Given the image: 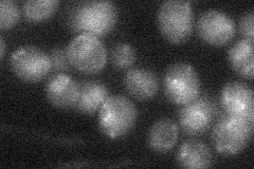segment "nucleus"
<instances>
[{
    "mask_svg": "<svg viewBox=\"0 0 254 169\" xmlns=\"http://www.w3.org/2000/svg\"><path fill=\"white\" fill-rule=\"evenodd\" d=\"M19 17V7L13 0H2L0 2V28L2 30L12 29Z\"/></svg>",
    "mask_w": 254,
    "mask_h": 169,
    "instance_id": "6ab92c4d",
    "label": "nucleus"
},
{
    "mask_svg": "<svg viewBox=\"0 0 254 169\" xmlns=\"http://www.w3.org/2000/svg\"><path fill=\"white\" fill-rule=\"evenodd\" d=\"M177 163L184 168H208L212 165V152L199 140H188L180 145L177 152Z\"/></svg>",
    "mask_w": 254,
    "mask_h": 169,
    "instance_id": "ddd939ff",
    "label": "nucleus"
},
{
    "mask_svg": "<svg viewBox=\"0 0 254 169\" xmlns=\"http://www.w3.org/2000/svg\"><path fill=\"white\" fill-rule=\"evenodd\" d=\"M50 60L52 68L55 71H67L72 67L68 57L67 49H64V48L53 49L50 53Z\"/></svg>",
    "mask_w": 254,
    "mask_h": 169,
    "instance_id": "aec40b11",
    "label": "nucleus"
},
{
    "mask_svg": "<svg viewBox=\"0 0 254 169\" xmlns=\"http://www.w3.org/2000/svg\"><path fill=\"white\" fill-rule=\"evenodd\" d=\"M158 27L161 34L173 44H181L192 34L194 13L192 4L185 0H168L158 10Z\"/></svg>",
    "mask_w": 254,
    "mask_h": 169,
    "instance_id": "20e7f679",
    "label": "nucleus"
},
{
    "mask_svg": "<svg viewBox=\"0 0 254 169\" xmlns=\"http://www.w3.org/2000/svg\"><path fill=\"white\" fill-rule=\"evenodd\" d=\"M108 96L109 92L104 84L98 80H87L79 85V96L75 107L82 113L93 114L100 110Z\"/></svg>",
    "mask_w": 254,
    "mask_h": 169,
    "instance_id": "4468645a",
    "label": "nucleus"
},
{
    "mask_svg": "<svg viewBox=\"0 0 254 169\" xmlns=\"http://www.w3.org/2000/svg\"><path fill=\"white\" fill-rule=\"evenodd\" d=\"M46 95L48 101L54 106L60 108L72 107L78 101L79 85L67 74H55L48 79Z\"/></svg>",
    "mask_w": 254,
    "mask_h": 169,
    "instance_id": "9b49d317",
    "label": "nucleus"
},
{
    "mask_svg": "<svg viewBox=\"0 0 254 169\" xmlns=\"http://www.w3.org/2000/svg\"><path fill=\"white\" fill-rule=\"evenodd\" d=\"M58 5V0H28L22 5V13L29 21H44L51 17Z\"/></svg>",
    "mask_w": 254,
    "mask_h": 169,
    "instance_id": "f3484780",
    "label": "nucleus"
},
{
    "mask_svg": "<svg viewBox=\"0 0 254 169\" xmlns=\"http://www.w3.org/2000/svg\"><path fill=\"white\" fill-rule=\"evenodd\" d=\"M199 36L212 46L226 45L235 35V23L224 12L209 10L200 15L197 21Z\"/></svg>",
    "mask_w": 254,
    "mask_h": 169,
    "instance_id": "6e6552de",
    "label": "nucleus"
},
{
    "mask_svg": "<svg viewBox=\"0 0 254 169\" xmlns=\"http://www.w3.org/2000/svg\"><path fill=\"white\" fill-rule=\"evenodd\" d=\"M254 46L248 39H241L230 48L229 62L233 70L241 76L252 79L254 75Z\"/></svg>",
    "mask_w": 254,
    "mask_h": 169,
    "instance_id": "dca6fc26",
    "label": "nucleus"
},
{
    "mask_svg": "<svg viewBox=\"0 0 254 169\" xmlns=\"http://www.w3.org/2000/svg\"><path fill=\"white\" fill-rule=\"evenodd\" d=\"M220 102L227 114L254 120V96L248 85L236 80L226 84Z\"/></svg>",
    "mask_w": 254,
    "mask_h": 169,
    "instance_id": "9d476101",
    "label": "nucleus"
},
{
    "mask_svg": "<svg viewBox=\"0 0 254 169\" xmlns=\"http://www.w3.org/2000/svg\"><path fill=\"white\" fill-rule=\"evenodd\" d=\"M136 50L132 46L126 43L118 44L111 51V61L117 69L125 70L130 68L136 61Z\"/></svg>",
    "mask_w": 254,
    "mask_h": 169,
    "instance_id": "a211bd4d",
    "label": "nucleus"
},
{
    "mask_svg": "<svg viewBox=\"0 0 254 169\" xmlns=\"http://www.w3.org/2000/svg\"><path fill=\"white\" fill-rule=\"evenodd\" d=\"M138 110L123 95H110L99 110V126L109 139H120L128 134L137 122Z\"/></svg>",
    "mask_w": 254,
    "mask_h": 169,
    "instance_id": "f03ea898",
    "label": "nucleus"
},
{
    "mask_svg": "<svg viewBox=\"0 0 254 169\" xmlns=\"http://www.w3.org/2000/svg\"><path fill=\"white\" fill-rule=\"evenodd\" d=\"M67 52L71 66L83 73H98L106 66L107 50L100 38L94 35H76L70 42Z\"/></svg>",
    "mask_w": 254,
    "mask_h": 169,
    "instance_id": "423d86ee",
    "label": "nucleus"
},
{
    "mask_svg": "<svg viewBox=\"0 0 254 169\" xmlns=\"http://www.w3.org/2000/svg\"><path fill=\"white\" fill-rule=\"evenodd\" d=\"M126 91L138 100H149L159 89V80L153 71L143 68L128 70L123 78Z\"/></svg>",
    "mask_w": 254,
    "mask_h": 169,
    "instance_id": "f8f14e48",
    "label": "nucleus"
},
{
    "mask_svg": "<svg viewBox=\"0 0 254 169\" xmlns=\"http://www.w3.org/2000/svg\"><path fill=\"white\" fill-rule=\"evenodd\" d=\"M14 73L26 82L35 83L45 78L52 68L50 56L34 46H21L11 56Z\"/></svg>",
    "mask_w": 254,
    "mask_h": 169,
    "instance_id": "0eeeda50",
    "label": "nucleus"
},
{
    "mask_svg": "<svg viewBox=\"0 0 254 169\" xmlns=\"http://www.w3.org/2000/svg\"><path fill=\"white\" fill-rule=\"evenodd\" d=\"M215 114L211 100L198 96L194 101L184 105L179 111V124L187 134L198 135L209 129Z\"/></svg>",
    "mask_w": 254,
    "mask_h": 169,
    "instance_id": "1a4fd4ad",
    "label": "nucleus"
},
{
    "mask_svg": "<svg viewBox=\"0 0 254 169\" xmlns=\"http://www.w3.org/2000/svg\"><path fill=\"white\" fill-rule=\"evenodd\" d=\"M254 120L230 114L221 116L213 128L214 147L224 156H235L246 148L252 134Z\"/></svg>",
    "mask_w": 254,
    "mask_h": 169,
    "instance_id": "7ed1b4c3",
    "label": "nucleus"
},
{
    "mask_svg": "<svg viewBox=\"0 0 254 169\" xmlns=\"http://www.w3.org/2000/svg\"><path fill=\"white\" fill-rule=\"evenodd\" d=\"M5 54V42L3 36H0V57L3 59Z\"/></svg>",
    "mask_w": 254,
    "mask_h": 169,
    "instance_id": "4be33fe9",
    "label": "nucleus"
},
{
    "mask_svg": "<svg viewBox=\"0 0 254 169\" xmlns=\"http://www.w3.org/2000/svg\"><path fill=\"white\" fill-rule=\"evenodd\" d=\"M254 13L252 10L246 12L240 20V30L245 39L253 42L254 38Z\"/></svg>",
    "mask_w": 254,
    "mask_h": 169,
    "instance_id": "412c9836",
    "label": "nucleus"
},
{
    "mask_svg": "<svg viewBox=\"0 0 254 169\" xmlns=\"http://www.w3.org/2000/svg\"><path fill=\"white\" fill-rule=\"evenodd\" d=\"M118 20L116 5L106 0H92L79 3L71 15V27L79 33L104 36Z\"/></svg>",
    "mask_w": 254,
    "mask_h": 169,
    "instance_id": "f257e3e1",
    "label": "nucleus"
},
{
    "mask_svg": "<svg viewBox=\"0 0 254 169\" xmlns=\"http://www.w3.org/2000/svg\"><path fill=\"white\" fill-rule=\"evenodd\" d=\"M163 88L170 102L184 106L199 96L200 78L195 68L190 63H174L165 72Z\"/></svg>",
    "mask_w": 254,
    "mask_h": 169,
    "instance_id": "39448f33",
    "label": "nucleus"
},
{
    "mask_svg": "<svg viewBox=\"0 0 254 169\" xmlns=\"http://www.w3.org/2000/svg\"><path fill=\"white\" fill-rule=\"evenodd\" d=\"M147 140L149 147L154 151L165 154L178 140V127L172 119L162 118L150 127Z\"/></svg>",
    "mask_w": 254,
    "mask_h": 169,
    "instance_id": "2eb2a0df",
    "label": "nucleus"
}]
</instances>
